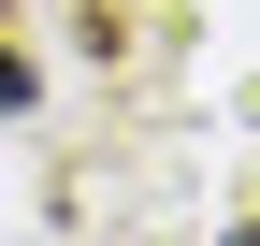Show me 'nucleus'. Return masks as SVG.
<instances>
[{
  "instance_id": "nucleus-1",
  "label": "nucleus",
  "mask_w": 260,
  "mask_h": 246,
  "mask_svg": "<svg viewBox=\"0 0 260 246\" xmlns=\"http://www.w3.org/2000/svg\"><path fill=\"white\" fill-rule=\"evenodd\" d=\"M15 102H29V58H15V44H0V116H15Z\"/></svg>"
},
{
  "instance_id": "nucleus-2",
  "label": "nucleus",
  "mask_w": 260,
  "mask_h": 246,
  "mask_svg": "<svg viewBox=\"0 0 260 246\" xmlns=\"http://www.w3.org/2000/svg\"><path fill=\"white\" fill-rule=\"evenodd\" d=\"M232 246H260V218H246V232H232Z\"/></svg>"
}]
</instances>
